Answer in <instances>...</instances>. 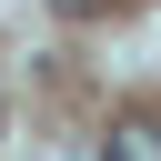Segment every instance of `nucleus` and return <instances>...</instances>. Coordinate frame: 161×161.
Here are the masks:
<instances>
[{"label": "nucleus", "mask_w": 161, "mask_h": 161, "mask_svg": "<svg viewBox=\"0 0 161 161\" xmlns=\"http://www.w3.org/2000/svg\"><path fill=\"white\" fill-rule=\"evenodd\" d=\"M111 161H161V121H121L111 131Z\"/></svg>", "instance_id": "nucleus-1"}, {"label": "nucleus", "mask_w": 161, "mask_h": 161, "mask_svg": "<svg viewBox=\"0 0 161 161\" xmlns=\"http://www.w3.org/2000/svg\"><path fill=\"white\" fill-rule=\"evenodd\" d=\"M60 10H101V0H60Z\"/></svg>", "instance_id": "nucleus-2"}]
</instances>
